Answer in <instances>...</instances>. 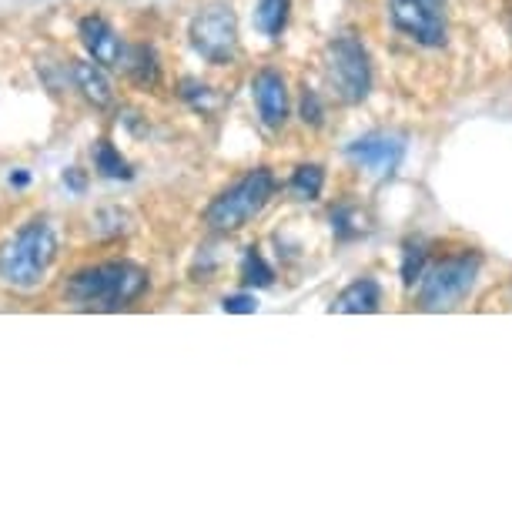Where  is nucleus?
Wrapping results in <instances>:
<instances>
[{
    "instance_id": "f257e3e1",
    "label": "nucleus",
    "mask_w": 512,
    "mask_h": 512,
    "mask_svg": "<svg viewBox=\"0 0 512 512\" xmlns=\"http://www.w3.org/2000/svg\"><path fill=\"white\" fill-rule=\"evenodd\" d=\"M148 288V272L134 262H101L81 268L67 278L64 292L77 308L88 312H118V308L138 302Z\"/></svg>"
},
{
    "instance_id": "f03ea898",
    "label": "nucleus",
    "mask_w": 512,
    "mask_h": 512,
    "mask_svg": "<svg viewBox=\"0 0 512 512\" xmlns=\"http://www.w3.org/2000/svg\"><path fill=\"white\" fill-rule=\"evenodd\" d=\"M57 258V238L44 218H34L0 248V282L31 292L44 282Z\"/></svg>"
},
{
    "instance_id": "7ed1b4c3",
    "label": "nucleus",
    "mask_w": 512,
    "mask_h": 512,
    "mask_svg": "<svg viewBox=\"0 0 512 512\" xmlns=\"http://www.w3.org/2000/svg\"><path fill=\"white\" fill-rule=\"evenodd\" d=\"M278 181L268 168H255L248 171L245 178H238L235 185L225 188L221 195L211 201L205 211V225L218 235H231V231H241L251 218H258L268 208V201L275 198Z\"/></svg>"
},
{
    "instance_id": "20e7f679",
    "label": "nucleus",
    "mask_w": 512,
    "mask_h": 512,
    "mask_svg": "<svg viewBox=\"0 0 512 512\" xmlns=\"http://www.w3.org/2000/svg\"><path fill=\"white\" fill-rule=\"evenodd\" d=\"M482 258L476 251H462V255L442 258L439 265H432L429 272H422L419 285V305L425 312H449L462 298L472 292L479 275Z\"/></svg>"
},
{
    "instance_id": "39448f33",
    "label": "nucleus",
    "mask_w": 512,
    "mask_h": 512,
    "mask_svg": "<svg viewBox=\"0 0 512 512\" xmlns=\"http://www.w3.org/2000/svg\"><path fill=\"white\" fill-rule=\"evenodd\" d=\"M325 67L328 81H332L335 94L345 104H362L372 94V61L365 44L355 34L335 37L325 47Z\"/></svg>"
},
{
    "instance_id": "423d86ee",
    "label": "nucleus",
    "mask_w": 512,
    "mask_h": 512,
    "mask_svg": "<svg viewBox=\"0 0 512 512\" xmlns=\"http://www.w3.org/2000/svg\"><path fill=\"white\" fill-rule=\"evenodd\" d=\"M191 47L205 57L208 64H231L238 54V21L235 11L225 4H215L201 11L191 21Z\"/></svg>"
},
{
    "instance_id": "0eeeda50",
    "label": "nucleus",
    "mask_w": 512,
    "mask_h": 512,
    "mask_svg": "<svg viewBox=\"0 0 512 512\" xmlns=\"http://www.w3.org/2000/svg\"><path fill=\"white\" fill-rule=\"evenodd\" d=\"M389 17L419 47H446V21H442L439 7L419 4V0H392Z\"/></svg>"
},
{
    "instance_id": "6e6552de",
    "label": "nucleus",
    "mask_w": 512,
    "mask_h": 512,
    "mask_svg": "<svg viewBox=\"0 0 512 512\" xmlns=\"http://www.w3.org/2000/svg\"><path fill=\"white\" fill-rule=\"evenodd\" d=\"M345 154L365 168L369 175L375 178H389L395 168H399L402 154H405V134H395V131H372L365 138L352 141Z\"/></svg>"
},
{
    "instance_id": "1a4fd4ad",
    "label": "nucleus",
    "mask_w": 512,
    "mask_h": 512,
    "mask_svg": "<svg viewBox=\"0 0 512 512\" xmlns=\"http://www.w3.org/2000/svg\"><path fill=\"white\" fill-rule=\"evenodd\" d=\"M251 94H255L258 104V118L268 131L285 128L288 121V84L285 77L275 71V67H262L251 81Z\"/></svg>"
},
{
    "instance_id": "9d476101",
    "label": "nucleus",
    "mask_w": 512,
    "mask_h": 512,
    "mask_svg": "<svg viewBox=\"0 0 512 512\" xmlns=\"http://www.w3.org/2000/svg\"><path fill=\"white\" fill-rule=\"evenodd\" d=\"M81 41H84V47H88V54L94 57V64H111V67L121 64L124 44H121L118 31H114L104 17H98V14L84 17V21H81Z\"/></svg>"
},
{
    "instance_id": "9b49d317",
    "label": "nucleus",
    "mask_w": 512,
    "mask_h": 512,
    "mask_svg": "<svg viewBox=\"0 0 512 512\" xmlns=\"http://www.w3.org/2000/svg\"><path fill=\"white\" fill-rule=\"evenodd\" d=\"M71 77H74L77 91L84 94V101H91L94 108H111V104H114L111 81H108V74H104L98 64H91V61H74V64H71Z\"/></svg>"
},
{
    "instance_id": "f8f14e48",
    "label": "nucleus",
    "mask_w": 512,
    "mask_h": 512,
    "mask_svg": "<svg viewBox=\"0 0 512 512\" xmlns=\"http://www.w3.org/2000/svg\"><path fill=\"white\" fill-rule=\"evenodd\" d=\"M382 308V288L375 278H359L345 288L342 295L335 298L332 312H342V315H372Z\"/></svg>"
},
{
    "instance_id": "ddd939ff",
    "label": "nucleus",
    "mask_w": 512,
    "mask_h": 512,
    "mask_svg": "<svg viewBox=\"0 0 512 512\" xmlns=\"http://www.w3.org/2000/svg\"><path fill=\"white\" fill-rule=\"evenodd\" d=\"M118 67L134 84H141V88H154V84H158V57H154L151 47H144V44L124 47Z\"/></svg>"
},
{
    "instance_id": "4468645a",
    "label": "nucleus",
    "mask_w": 512,
    "mask_h": 512,
    "mask_svg": "<svg viewBox=\"0 0 512 512\" xmlns=\"http://www.w3.org/2000/svg\"><path fill=\"white\" fill-rule=\"evenodd\" d=\"M288 14H292V0H258L255 24L265 37H282Z\"/></svg>"
},
{
    "instance_id": "2eb2a0df",
    "label": "nucleus",
    "mask_w": 512,
    "mask_h": 512,
    "mask_svg": "<svg viewBox=\"0 0 512 512\" xmlns=\"http://www.w3.org/2000/svg\"><path fill=\"white\" fill-rule=\"evenodd\" d=\"M322 188H325L322 164H298L292 171V181H288V191H292L298 201H315L322 195Z\"/></svg>"
},
{
    "instance_id": "dca6fc26",
    "label": "nucleus",
    "mask_w": 512,
    "mask_h": 512,
    "mask_svg": "<svg viewBox=\"0 0 512 512\" xmlns=\"http://www.w3.org/2000/svg\"><path fill=\"white\" fill-rule=\"evenodd\" d=\"M94 168H98V175L111 181H131V164L121 158V151L111 141L94 144Z\"/></svg>"
},
{
    "instance_id": "f3484780",
    "label": "nucleus",
    "mask_w": 512,
    "mask_h": 512,
    "mask_svg": "<svg viewBox=\"0 0 512 512\" xmlns=\"http://www.w3.org/2000/svg\"><path fill=\"white\" fill-rule=\"evenodd\" d=\"M178 94H181V101H188V108H191V111H198V114H215V111H218V104H221V98L215 94V88L201 84L198 77H185V81L178 84Z\"/></svg>"
},
{
    "instance_id": "a211bd4d",
    "label": "nucleus",
    "mask_w": 512,
    "mask_h": 512,
    "mask_svg": "<svg viewBox=\"0 0 512 512\" xmlns=\"http://www.w3.org/2000/svg\"><path fill=\"white\" fill-rule=\"evenodd\" d=\"M241 282H245L248 288H268L275 282V272L272 265L262 258V251L258 248H248L245 251V262H241Z\"/></svg>"
},
{
    "instance_id": "6ab92c4d",
    "label": "nucleus",
    "mask_w": 512,
    "mask_h": 512,
    "mask_svg": "<svg viewBox=\"0 0 512 512\" xmlns=\"http://www.w3.org/2000/svg\"><path fill=\"white\" fill-rule=\"evenodd\" d=\"M332 231H335L338 238H359V235H365V218H362V211H359V208H352V205L335 208V211H332Z\"/></svg>"
},
{
    "instance_id": "aec40b11",
    "label": "nucleus",
    "mask_w": 512,
    "mask_h": 512,
    "mask_svg": "<svg viewBox=\"0 0 512 512\" xmlns=\"http://www.w3.org/2000/svg\"><path fill=\"white\" fill-rule=\"evenodd\" d=\"M425 258H429V255H425L422 241H405V251H402V282H405V288H412L422 278Z\"/></svg>"
},
{
    "instance_id": "412c9836",
    "label": "nucleus",
    "mask_w": 512,
    "mask_h": 512,
    "mask_svg": "<svg viewBox=\"0 0 512 512\" xmlns=\"http://www.w3.org/2000/svg\"><path fill=\"white\" fill-rule=\"evenodd\" d=\"M298 114H302V121L308 124V128H322V124H325V108H322V101H318V94L312 88L302 91V104H298Z\"/></svg>"
},
{
    "instance_id": "4be33fe9",
    "label": "nucleus",
    "mask_w": 512,
    "mask_h": 512,
    "mask_svg": "<svg viewBox=\"0 0 512 512\" xmlns=\"http://www.w3.org/2000/svg\"><path fill=\"white\" fill-rule=\"evenodd\" d=\"M221 308L231 315H251L258 308V302H255V295H228L225 302H221Z\"/></svg>"
},
{
    "instance_id": "5701e85b",
    "label": "nucleus",
    "mask_w": 512,
    "mask_h": 512,
    "mask_svg": "<svg viewBox=\"0 0 512 512\" xmlns=\"http://www.w3.org/2000/svg\"><path fill=\"white\" fill-rule=\"evenodd\" d=\"M64 185H71L74 191H84V178H81V171H77V168L67 171V175H64Z\"/></svg>"
},
{
    "instance_id": "b1692460",
    "label": "nucleus",
    "mask_w": 512,
    "mask_h": 512,
    "mask_svg": "<svg viewBox=\"0 0 512 512\" xmlns=\"http://www.w3.org/2000/svg\"><path fill=\"white\" fill-rule=\"evenodd\" d=\"M27 181H31V175H27V171H17V175H11V185L14 188H24Z\"/></svg>"
},
{
    "instance_id": "393cba45",
    "label": "nucleus",
    "mask_w": 512,
    "mask_h": 512,
    "mask_svg": "<svg viewBox=\"0 0 512 512\" xmlns=\"http://www.w3.org/2000/svg\"><path fill=\"white\" fill-rule=\"evenodd\" d=\"M419 4H432V7H442L446 0H419Z\"/></svg>"
}]
</instances>
